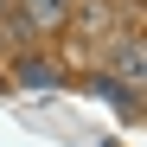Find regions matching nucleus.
Segmentation results:
<instances>
[{
	"mask_svg": "<svg viewBox=\"0 0 147 147\" xmlns=\"http://www.w3.org/2000/svg\"><path fill=\"white\" fill-rule=\"evenodd\" d=\"M26 19H32V26H64V19H70V0H26Z\"/></svg>",
	"mask_w": 147,
	"mask_h": 147,
	"instance_id": "obj_1",
	"label": "nucleus"
},
{
	"mask_svg": "<svg viewBox=\"0 0 147 147\" xmlns=\"http://www.w3.org/2000/svg\"><path fill=\"white\" fill-rule=\"evenodd\" d=\"M115 77H141V45H121V51H115Z\"/></svg>",
	"mask_w": 147,
	"mask_h": 147,
	"instance_id": "obj_2",
	"label": "nucleus"
},
{
	"mask_svg": "<svg viewBox=\"0 0 147 147\" xmlns=\"http://www.w3.org/2000/svg\"><path fill=\"white\" fill-rule=\"evenodd\" d=\"M19 77H26L32 90H45V83H51V70H45V58H19Z\"/></svg>",
	"mask_w": 147,
	"mask_h": 147,
	"instance_id": "obj_3",
	"label": "nucleus"
}]
</instances>
